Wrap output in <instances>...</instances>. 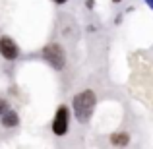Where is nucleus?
<instances>
[{
  "label": "nucleus",
  "mask_w": 153,
  "mask_h": 149,
  "mask_svg": "<svg viewBox=\"0 0 153 149\" xmlns=\"http://www.w3.org/2000/svg\"><path fill=\"white\" fill-rule=\"evenodd\" d=\"M95 103H97V99H95V93L91 89H85V91H82V93H78L74 97V101H72V105H74V114L82 124H85L87 120L91 118Z\"/></svg>",
  "instance_id": "f257e3e1"
},
{
  "label": "nucleus",
  "mask_w": 153,
  "mask_h": 149,
  "mask_svg": "<svg viewBox=\"0 0 153 149\" xmlns=\"http://www.w3.org/2000/svg\"><path fill=\"white\" fill-rule=\"evenodd\" d=\"M43 58L51 64L54 70H62L66 66V52L58 43H51L43 49Z\"/></svg>",
  "instance_id": "f03ea898"
},
{
  "label": "nucleus",
  "mask_w": 153,
  "mask_h": 149,
  "mask_svg": "<svg viewBox=\"0 0 153 149\" xmlns=\"http://www.w3.org/2000/svg\"><path fill=\"white\" fill-rule=\"evenodd\" d=\"M52 132L56 136H64L68 132V108L66 107H60L56 110V116L52 120Z\"/></svg>",
  "instance_id": "7ed1b4c3"
},
{
  "label": "nucleus",
  "mask_w": 153,
  "mask_h": 149,
  "mask_svg": "<svg viewBox=\"0 0 153 149\" xmlns=\"http://www.w3.org/2000/svg\"><path fill=\"white\" fill-rule=\"evenodd\" d=\"M0 54H2L6 60H16V58H18L19 49H18V45L14 43V39L0 37Z\"/></svg>",
  "instance_id": "20e7f679"
},
{
  "label": "nucleus",
  "mask_w": 153,
  "mask_h": 149,
  "mask_svg": "<svg viewBox=\"0 0 153 149\" xmlns=\"http://www.w3.org/2000/svg\"><path fill=\"white\" fill-rule=\"evenodd\" d=\"M0 122H2L4 128H14V126H18L19 116H18V112H14L12 108H8V110L0 116Z\"/></svg>",
  "instance_id": "39448f33"
},
{
  "label": "nucleus",
  "mask_w": 153,
  "mask_h": 149,
  "mask_svg": "<svg viewBox=\"0 0 153 149\" xmlns=\"http://www.w3.org/2000/svg\"><path fill=\"white\" fill-rule=\"evenodd\" d=\"M128 142H130V138H128V134H124V132H116V134L111 136L112 145H126Z\"/></svg>",
  "instance_id": "423d86ee"
},
{
  "label": "nucleus",
  "mask_w": 153,
  "mask_h": 149,
  "mask_svg": "<svg viewBox=\"0 0 153 149\" xmlns=\"http://www.w3.org/2000/svg\"><path fill=\"white\" fill-rule=\"evenodd\" d=\"M8 108H10V107H8V103H6V101H4V99H0V116H2L4 112L8 110Z\"/></svg>",
  "instance_id": "0eeeda50"
},
{
  "label": "nucleus",
  "mask_w": 153,
  "mask_h": 149,
  "mask_svg": "<svg viewBox=\"0 0 153 149\" xmlns=\"http://www.w3.org/2000/svg\"><path fill=\"white\" fill-rule=\"evenodd\" d=\"M85 6H87V8H93V6H95V0H87Z\"/></svg>",
  "instance_id": "6e6552de"
},
{
  "label": "nucleus",
  "mask_w": 153,
  "mask_h": 149,
  "mask_svg": "<svg viewBox=\"0 0 153 149\" xmlns=\"http://www.w3.org/2000/svg\"><path fill=\"white\" fill-rule=\"evenodd\" d=\"M146 4H147L149 8H153V0H146Z\"/></svg>",
  "instance_id": "1a4fd4ad"
},
{
  "label": "nucleus",
  "mask_w": 153,
  "mask_h": 149,
  "mask_svg": "<svg viewBox=\"0 0 153 149\" xmlns=\"http://www.w3.org/2000/svg\"><path fill=\"white\" fill-rule=\"evenodd\" d=\"M54 2H58V4H64V2H68V0H54Z\"/></svg>",
  "instance_id": "9d476101"
},
{
  "label": "nucleus",
  "mask_w": 153,
  "mask_h": 149,
  "mask_svg": "<svg viewBox=\"0 0 153 149\" xmlns=\"http://www.w3.org/2000/svg\"><path fill=\"white\" fill-rule=\"evenodd\" d=\"M112 2H114V4H118V2H122V0H112Z\"/></svg>",
  "instance_id": "9b49d317"
}]
</instances>
